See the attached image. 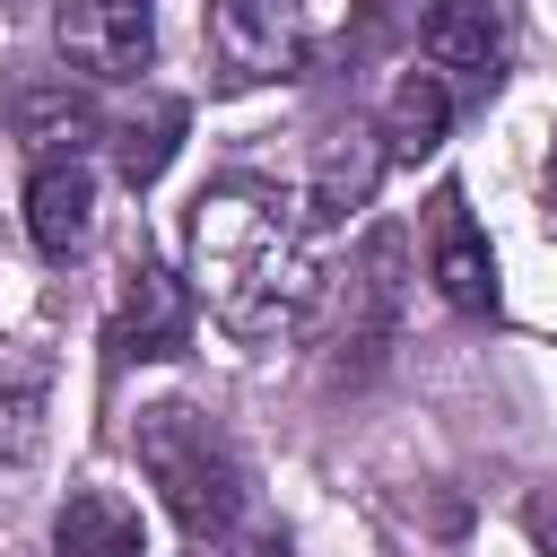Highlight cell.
I'll use <instances>...</instances> for the list:
<instances>
[{
    "mask_svg": "<svg viewBox=\"0 0 557 557\" xmlns=\"http://www.w3.org/2000/svg\"><path fill=\"white\" fill-rule=\"evenodd\" d=\"M191 296L209 305L218 331L278 348L322 313V261H313V218L296 191L261 174H226L191 200Z\"/></svg>",
    "mask_w": 557,
    "mask_h": 557,
    "instance_id": "1",
    "label": "cell"
},
{
    "mask_svg": "<svg viewBox=\"0 0 557 557\" xmlns=\"http://www.w3.org/2000/svg\"><path fill=\"white\" fill-rule=\"evenodd\" d=\"M131 453H139L157 505H165L191 540L244 531V453H235V435H226L209 409H191V400H148V409L131 418Z\"/></svg>",
    "mask_w": 557,
    "mask_h": 557,
    "instance_id": "2",
    "label": "cell"
},
{
    "mask_svg": "<svg viewBox=\"0 0 557 557\" xmlns=\"http://www.w3.org/2000/svg\"><path fill=\"white\" fill-rule=\"evenodd\" d=\"M218 87H270L305 61V0H200Z\"/></svg>",
    "mask_w": 557,
    "mask_h": 557,
    "instance_id": "3",
    "label": "cell"
},
{
    "mask_svg": "<svg viewBox=\"0 0 557 557\" xmlns=\"http://www.w3.org/2000/svg\"><path fill=\"white\" fill-rule=\"evenodd\" d=\"M52 44L78 78L122 87L157 61V0H52Z\"/></svg>",
    "mask_w": 557,
    "mask_h": 557,
    "instance_id": "4",
    "label": "cell"
},
{
    "mask_svg": "<svg viewBox=\"0 0 557 557\" xmlns=\"http://www.w3.org/2000/svg\"><path fill=\"white\" fill-rule=\"evenodd\" d=\"M400 270H409V235L400 226H374L357 244V261H348V313H339V366L348 374L383 366V348L400 331V287H409Z\"/></svg>",
    "mask_w": 557,
    "mask_h": 557,
    "instance_id": "5",
    "label": "cell"
},
{
    "mask_svg": "<svg viewBox=\"0 0 557 557\" xmlns=\"http://www.w3.org/2000/svg\"><path fill=\"white\" fill-rule=\"evenodd\" d=\"M104 339H113V357H139V366H157V357H183V348H191V287H183L148 244H139V252H131V270H122V296H113Z\"/></svg>",
    "mask_w": 557,
    "mask_h": 557,
    "instance_id": "6",
    "label": "cell"
},
{
    "mask_svg": "<svg viewBox=\"0 0 557 557\" xmlns=\"http://www.w3.org/2000/svg\"><path fill=\"white\" fill-rule=\"evenodd\" d=\"M426 278L453 313H496V252L470 218L461 191H435V218H426Z\"/></svg>",
    "mask_w": 557,
    "mask_h": 557,
    "instance_id": "7",
    "label": "cell"
},
{
    "mask_svg": "<svg viewBox=\"0 0 557 557\" xmlns=\"http://www.w3.org/2000/svg\"><path fill=\"white\" fill-rule=\"evenodd\" d=\"M26 235H35L44 261L87 252V235H96V174H87V157H44L26 174Z\"/></svg>",
    "mask_w": 557,
    "mask_h": 557,
    "instance_id": "8",
    "label": "cell"
},
{
    "mask_svg": "<svg viewBox=\"0 0 557 557\" xmlns=\"http://www.w3.org/2000/svg\"><path fill=\"white\" fill-rule=\"evenodd\" d=\"M418 52L435 70H453L461 87H496V52H505V17L496 0H426L418 17Z\"/></svg>",
    "mask_w": 557,
    "mask_h": 557,
    "instance_id": "9",
    "label": "cell"
},
{
    "mask_svg": "<svg viewBox=\"0 0 557 557\" xmlns=\"http://www.w3.org/2000/svg\"><path fill=\"white\" fill-rule=\"evenodd\" d=\"M44 409H52V357L35 339H0V479L26 470V453L44 444Z\"/></svg>",
    "mask_w": 557,
    "mask_h": 557,
    "instance_id": "10",
    "label": "cell"
},
{
    "mask_svg": "<svg viewBox=\"0 0 557 557\" xmlns=\"http://www.w3.org/2000/svg\"><path fill=\"white\" fill-rule=\"evenodd\" d=\"M183 131H191V104L183 96H139L131 113H113L104 122V139H113V174L131 183V191H148L165 165H174V148H183Z\"/></svg>",
    "mask_w": 557,
    "mask_h": 557,
    "instance_id": "11",
    "label": "cell"
},
{
    "mask_svg": "<svg viewBox=\"0 0 557 557\" xmlns=\"http://www.w3.org/2000/svg\"><path fill=\"white\" fill-rule=\"evenodd\" d=\"M9 122H17V139L35 148V165H44V157H78V148L104 131V113H96L70 78H26V87L9 96Z\"/></svg>",
    "mask_w": 557,
    "mask_h": 557,
    "instance_id": "12",
    "label": "cell"
},
{
    "mask_svg": "<svg viewBox=\"0 0 557 557\" xmlns=\"http://www.w3.org/2000/svg\"><path fill=\"white\" fill-rule=\"evenodd\" d=\"M444 122H453V87L435 78V70H400L392 78V96H383V157L392 165H418V157H435L444 148Z\"/></svg>",
    "mask_w": 557,
    "mask_h": 557,
    "instance_id": "13",
    "label": "cell"
},
{
    "mask_svg": "<svg viewBox=\"0 0 557 557\" xmlns=\"http://www.w3.org/2000/svg\"><path fill=\"white\" fill-rule=\"evenodd\" d=\"M52 548L61 557H148V531L113 487H70V505L52 513Z\"/></svg>",
    "mask_w": 557,
    "mask_h": 557,
    "instance_id": "14",
    "label": "cell"
},
{
    "mask_svg": "<svg viewBox=\"0 0 557 557\" xmlns=\"http://www.w3.org/2000/svg\"><path fill=\"white\" fill-rule=\"evenodd\" d=\"M191 557H287V540H270V531H226V540H191Z\"/></svg>",
    "mask_w": 557,
    "mask_h": 557,
    "instance_id": "15",
    "label": "cell"
},
{
    "mask_svg": "<svg viewBox=\"0 0 557 557\" xmlns=\"http://www.w3.org/2000/svg\"><path fill=\"white\" fill-rule=\"evenodd\" d=\"M548 174H557V165H548Z\"/></svg>",
    "mask_w": 557,
    "mask_h": 557,
    "instance_id": "16",
    "label": "cell"
}]
</instances>
